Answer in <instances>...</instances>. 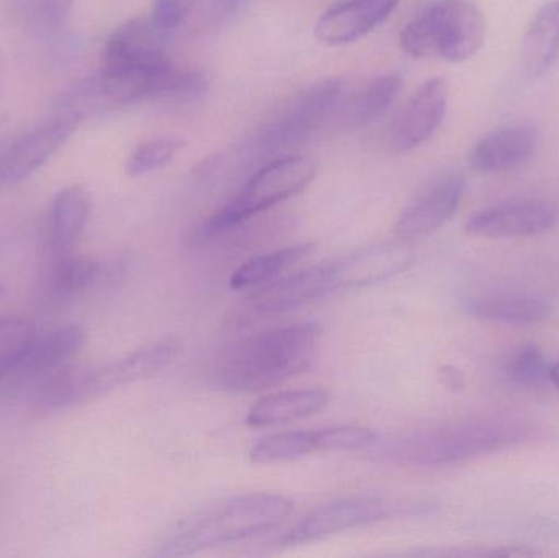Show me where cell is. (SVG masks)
Wrapping results in <instances>:
<instances>
[{"instance_id":"obj_12","label":"cell","mask_w":559,"mask_h":558,"mask_svg":"<svg viewBox=\"0 0 559 558\" xmlns=\"http://www.w3.org/2000/svg\"><path fill=\"white\" fill-rule=\"evenodd\" d=\"M450 91L443 78L427 79L401 110L391 128L397 151H411L432 140L449 110Z\"/></svg>"},{"instance_id":"obj_6","label":"cell","mask_w":559,"mask_h":558,"mask_svg":"<svg viewBox=\"0 0 559 558\" xmlns=\"http://www.w3.org/2000/svg\"><path fill=\"white\" fill-rule=\"evenodd\" d=\"M316 164L308 157L283 156L265 164L239 190L238 195L206 219L200 238L213 239L298 195L314 180Z\"/></svg>"},{"instance_id":"obj_19","label":"cell","mask_w":559,"mask_h":558,"mask_svg":"<svg viewBox=\"0 0 559 558\" xmlns=\"http://www.w3.org/2000/svg\"><path fill=\"white\" fill-rule=\"evenodd\" d=\"M469 317L488 323L531 327L550 318L554 307L547 298L522 292H492L465 301Z\"/></svg>"},{"instance_id":"obj_29","label":"cell","mask_w":559,"mask_h":558,"mask_svg":"<svg viewBox=\"0 0 559 558\" xmlns=\"http://www.w3.org/2000/svg\"><path fill=\"white\" fill-rule=\"evenodd\" d=\"M403 91V78L400 74H383L368 82L354 104V120L368 123L386 114Z\"/></svg>"},{"instance_id":"obj_5","label":"cell","mask_w":559,"mask_h":558,"mask_svg":"<svg viewBox=\"0 0 559 558\" xmlns=\"http://www.w3.org/2000/svg\"><path fill=\"white\" fill-rule=\"evenodd\" d=\"M485 39V13L472 0H433L406 23L400 45L414 58L460 64L472 59Z\"/></svg>"},{"instance_id":"obj_34","label":"cell","mask_w":559,"mask_h":558,"mask_svg":"<svg viewBox=\"0 0 559 558\" xmlns=\"http://www.w3.org/2000/svg\"><path fill=\"white\" fill-rule=\"evenodd\" d=\"M245 2L246 0H213L216 9L222 12V15H233V13H236L241 9L242 3Z\"/></svg>"},{"instance_id":"obj_24","label":"cell","mask_w":559,"mask_h":558,"mask_svg":"<svg viewBox=\"0 0 559 558\" xmlns=\"http://www.w3.org/2000/svg\"><path fill=\"white\" fill-rule=\"evenodd\" d=\"M321 451L319 429L311 431H285L262 438L249 451V458L255 464H277L296 461Z\"/></svg>"},{"instance_id":"obj_35","label":"cell","mask_w":559,"mask_h":558,"mask_svg":"<svg viewBox=\"0 0 559 558\" xmlns=\"http://www.w3.org/2000/svg\"><path fill=\"white\" fill-rule=\"evenodd\" d=\"M551 385L559 390V363L551 366Z\"/></svg>"},{"instance_id":"obj_30","label":"cell","mask_w":559,"mask_h":558,"mask_svg":"<svg viewBox=\"0 0 559 558\" xmlns=\"http://www.w3.org/2000/svg\"><path fill=\"white\" fill-rule=\"evenodd\" d=\"M182 147L183 141L177 136L151 138L134 147L133 153L128 156L127 174L131 177H141L163 169L173 163Z\"/></svg>"},{"instance_id":"obj_32","label":"cell","mask_w":559,"mask_h":558,"mask_svg":"<svg viewBox=\"0 0 559 558\" xmlns=\"http://www.w3.org/2000/svg\"><path fill=\"white\" fill-rule=\"evenodd\" d=\"M197 3L199 0H154L151 20L156 23L157 28L170 35L186 22Z\"/></svg>"},{"instance_id":"obj_36","label":"cell","mask_w":559,"mask_h":558,"mask_svg":"<svg viewBox=\"0 0 559 558\" xmlns=\"http://www.w3.org/2000/svg\"><path fill=\"white\" fill-rule=\"evenodd\" d=\"M3 287L2 284H0V294H2Z\"/></svg>"},{"instance_id":"obj_8","label":"cell","mask_w":559,"mask_h":558,"mask_svg":"<svg viewBox=\"0 0 559 558\" xmlns=\"http://www.w3.org/2000/svg\"><path fill=\"white\" fill-rule=\"evenodd\" d=\"M81 120V114L64 108L13 140L0 153V186L22 182L41 169L71 140Z\"/></svg>"},{"instance_id":"obj_16","label":"cell","mask_w":559,"mask_h":558,"mask_svg":"<svg viewBox=\"0 0 559 558\" xmlns=\"http://www.w3.org/2000/svg\"><path fill=\"white\" fill-rule=\"evenodd\" d=\"M334 292L331 269L329 264L321 265L261 285L249 295L246 308L254 317H272L295 310Z\"/></svg>"},{"instance_id":"obj_31","label":"cell","mask_w":559,"mask_h":558,"mask_svg":"<svg viewBox=\"0 0 559 558\" xmlns=\"http://www.w3.org/2000/svg\"><path fill=\"white\" fill-rule=\"evenodd\" d=\"M322 452L361 451L377 442V432L365 426H331L319 429Z\"/></svg>"},{"instance_id":"obj_20","label":"cell","mask_w":559,"mask_h":558,"mask_svg":"<svg viewBox=\"0 0 559 558\" xmlns=\"http://www.w3.org/2000/svg\"><path fill=\"white\" fill-rule=\"evenodd\" d=\"M559 59V0L535 12L522 38L521 66L528 79H542Z\"/></svg>"},{"instance_id":"obj_9","label":"cell","mask_w":559,"mask_h":558,"mask_svg":"<svg viewBox=\"0 0 559 558\" xmlns=\"http://www.w3.org/2000/svg\"><path fill=\"white\" fill-rule=\"evenodd\" d=\"M465 179L459 170H445L427 180L404 206L394 225L400 241L414 242L442 228L459 210Z\"/></svg>"},{"instance_id":"obj_22","label":"cell","mask_w":559,"mask_h":558,"mask_svg":"<svg viewBox=\"0 0 559 558\" xmlns=\"http://www.w3.org/2000/svg\"><path fill=\"white\" fill-rule=\"evenodd\" d=\"M87 343V333L79 324H66L38 334L20 372L45 373L74 359Z\"/></svg>"},{"instance_id":"obj_27","label":"cell","mask_w":559,"mask_h":558,"mask_svg":"<svg viewBox=\"0 0 559 558\" xmlns=\"http://www.w3.org/2000/svg\"><path fill=\"white\" fill-rule=\"evenodd\" d=\"M98 275V262L91 256H59L49 272L48 287L58 298H71L94 284Z\"/></svg>"},{"instance_id":"obj_10","label":"cell","mask_w":559,"mask_h":558,"mask_svg":"<svg viewBox=\"0 0 559 558\" xmlns=\"http://www.w3.org/2000/svg\"><path fill=\"white\" fill-rule=\"evenodd\" d=\"M391 507L378 497H348L332 501L302 518L295 527L282 537L285 546H301L334 534L383 521L390 517Z\"/></svg>"},{"instance_id":"obj_28","label":"cell","mask_w":559,"mask_h":558,"mask_svg":"<svg viewBox=\"0 0 559 558\" xmlns=\"http://www.w3.org/2000/svg\"><path fill=\"white\" fill-rule=\"evenodd\" d=\"M38 331L22 317L0 318V376L20 372Z\"/></svg>"},{"instance_id":"obj_1","label":"cell","mask_w":559,"mask_h":558,"mask_svg":"<svg viewBox=\"0 0 559 558\" xmlns=\"http://www.w3.org/2000/svg\"><path fill=\"white\" fill-rule=\"evenodd\" d=\"M314 323L277 328L226 347L210 370L212 385L233 393L272 389L308 369L318 353Z\"/></svg>"},{"instance_id":"obj_2","label":"cell","mask_w":559,"mask_h":558,"mask_svg":"<svg viewBox=\"0 0 559 558\" xmlns=\"http://www.w3.org/2000/svg\"><path fill=\"white\" fill-rule=\"evenodd\" d=\"M542 436L540 428L518 419H465L411 432L394 441L388 454L401 465L445 467L531 444Z\"/></svg>"},{"instance_id":"obj_11","label":"cell","mask_w":559,"mask_h":558,"mask_svg":"<svg viewBox=\"0 0 559 558\" xmlns=\"http://www.w3.org/2000/svg\"><path fill=\"white\" fill-rule=\"evenodd\" d=\"M558 222V212L540 200L499 203L479 210L466 222V233L478 238H528L550 231Z\"/></svg>"},{"instance_id":"obj_4","label":"cell","mask_w":559,"mask_h":558,"mask_svg":"<svg viewBox=\"0 0 559 558\" xmlns=\"http://www.w3.org/2000/svg\"><path fill=\"white\" fill-rule=\"evenodd\" d=\"M182 351V341L166 337L107 366L62 370L43 385L38 403L45 409H61L92 402L120 387L153 379L173 366Z\"/></svg>"},{"instance_id":"obj_33","label":"cell","mask_w":559,"mask_h":558,"mask_svg":"<svg viewBox=\"0 0 559 558\" xmlns=\"http://www.w3.org/2000/svg\"><path fill=\"white\" fill-rule=\"evenodd\" d=\"M442 379L443 382H445L447 387H450V389L460 390L463 387V383H465V380H463L462 372H460L459 369H455V367H443L442 369Z\"/></svg>"},{"instance_id":"obj_3","label":"cell","mask_w":559,"mask_h":558,"mask_svg":"<svg viewBox=\"0 0 559 558\" xmlns=\"http://www.w3.org/2000/svg\"><path fill=\"white\" fill-rule=\"evenodd\" d=\"M282 495L249 494L229 498L183 520L164 543L163 554L186 556L212 547L242 543L278 527L292 514Z\"/></svg>"},{"instance_id":"obj_26","label":"cell","mask_w":559,"mask_h":558,"mask_svg":"<svg viewBox=\"0 0 559 558\" xmlns=\"http://www.w3.org/2000/svg\"><path fill=\"white\" fill-rule=\"evenodd\" d=\"M7 5L23 28L51 33L68 23L74 0H7Z\"/></svg>"},{"instance_id":"obj_7","label":"cell","mask_w":559,"mask_h":558,"mask_svg":"<svg viewBox=\"0 0 559 558\" xmlns=\"http://www.w3.org/2000/svg\"><path fill=\"white\" fill-rule=\"evenodd\" d=\"M342 91L344 85L337 79H324L302 88L289 98L274 120L262 128L255 138V147L262 153L272 154L305 143L335 110Z\"/></svg>"},{"instance_id":"obj_18","label":"cell","mask_w":559,"mask_h":558,"mask_svg":"<svg viewBox=\"0 0 559 558\" xmlns=\"http://www.w3.org/2000/svg\"><path fill=\"white\" fill-rule=\"evenodd\" d=\"M92 213V195L81 183L59 190L46 215V245L56 258L74 251Z\"/></svg>"},{"instance_id":"obj_13","label":"cell","mask_w":559,"mask_h":558,"mask_svg":"<svg viewBox=\"0 0 559 558\" xmlns=\"http://www.w3.org/2000/svg\"><path fill=\"white\" fill-rule=\"evenodd\" d=\"M411 242L400 241L360 249L329 264L335 292L380 284L407 271L416 259Z\"/></svg>"},{"instance_id":"obj_17","label":"cell","mask_w":559,"mask_h":558,"mask_svg":"<svg viewBox=\"0 0 559 558\" xmlns=\"http://www.w3.org/2000/svg\"><path fill=\"white\" fill-rule=\"evenodd\" d=\"M538 144L540 133L534 124H506L476 141L469 151L468 163L478 173H508L527 164L537 153Z\"/></svg>"},{"instance_id":"obj_21","label":"cell","mask_w":559,"mask_h":558,"mask_svg":"<svg viewBox=\"0 0 559 558\" xmlns=\"http://www.w3.org/2000/svg\"><path fill=\"white\" fill-rule=\"evenodd\" d=\"M329 395L324 390H286L272 393L259 400L249 409L248 423L251 428H272L308 418L328 406Z\"/></svg>"},{"instance_id":"obj_14","label":"cell","mask_w":559,"mask_h":558,"mask_svg":"<svg viewBox=\"0 0 559 558\" xmlns=\"http://www.w3.org/2000/svg\"><path fill=\"white\" fill-rule=\"evenodd\" d=\"M169 35L151 19H133L118 26L105 43V71H136L164 64Z\"/></svg>"},{"instance_id":"obj_15","label":"cell","mask_w":559,"mask_h":558,"mask_svg":"<svg viewBox=\"0 0 559 558\" xmlns=\"http://www.w3.org/2000/svg\"><path fill=\"white\" fill-rule=\"evenodd\" d=\"M400 5V0H344L329 7L314 25V36L325 46H345L373 33Z\"/></svg>"},{"instance_id":"obj_23","label":"cell","mask_w":559,"mask_h":558,"mask_svg":"<svg viewBox=\"0 0 559 558\" xmlns=\"http://www.w3.org/2000/svg\"><path fill=\"white\" fill-rule=\"evenodd\" d=\"M312 249V245H296L278 249L271 254L258 256L236 269L229 278V287L233 290H248L269 284L280 277L286 269L302 261Z\"/></svg>"},{"instance_id":"obj_25","label":"cell","mask_w":559,"mask_h":558,"mask_svg":"<svg viewBox=\"0 0 559 558\" xmlns=\"http://www.w3.org/2000/svg\"><path fill=\"white\" fill-rule=\"evenodd\" d=\"M501 373L518 389L544 390L551 385V366H548L544 351L535 344H524L512 351L502 363Z\"/></svg>"}]
</instances>
